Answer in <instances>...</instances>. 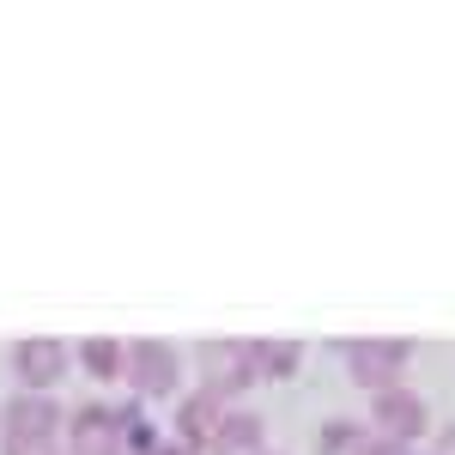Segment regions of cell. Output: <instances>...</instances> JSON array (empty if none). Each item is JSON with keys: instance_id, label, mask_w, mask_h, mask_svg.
Listing matches in <instances>:
<instances>
[{"instance_id": "8", "label": "cell", "mask_w": 455, "mask_h": 455, "mask_svg": "<svg viewBox=\"0 0 455 455\" xmlns=\"http://www.w3.org/2000/svg\"><path fill=\"white\" fill-rule=\"evenodd\" d=\"M219 425H225V407H219V395H188L182 407H176V431H182V443L188 450H212V437H219Z\"/></svg>"}, {"instance_id": "4", "label": "cell", "mask_w": 455, "mask_h": 455, "mask_svg": "<svg viewBox=\"0 0 455 455\" xmlns=\"http://www.w3.org/2000/svg\"><path fill=\"white\" fill-rule=\"evenodd\" d=\"M201 364H207V395H243L261 371H255V347L243 340H219V347H201Z\"/></svg>"}, {"instance_id": "11", "label": "cell", "mask_w": 455, "mask_h": 455, "mask_svg": "<svg viewBox=\"0 0 455 455\" xmlns=\"http://www.w3.org/2000/svg\"><path fill=\"white\" fill-rule=\"evenodd\" d=\"M79 364L92 371V377H128V347H116V340H85L79 347Z\"/></svg>"}, {"instance_id": "13", "label": "cell", "mask_w": 455, "mask_h": 455, "mask_svg": "<svg viewBox=\"0 0 455 455\" xmlns=\"http://www.w3.org/2000/svg\"><path fill=\"white\" fill-rule=\"evenodd\" d=\"M0 455H61V443L55 437H6Z\"/></svg>"}, {"instance_id": "7", "label": "cell", "mask_w": 455, "mask_h": 455, "mask_svg": "<svg viewBox=\"0 0 455 455\" xmlns=\"http://www.w3.org/2000/svg\"><path fill=\"white\" fill-rule=\"evenodd\" d=\"M61 425L68 419L49 395H12V407H6V437H55Z\"/></svg>"}, {"instance_id": "9", "label": "cell", "mask_w": 455, "mask_h": 455, "mask_svg": "<svg viewBox=\"0 0 455 455\" xmlns=\"http://www.w3.org/2000/svg\"><path fill=\"white\" fill-rule=\"evenodd\" d=\"M322 455H401L388 437H371L364 425L352 419H328L322 425Z\"/></svg>"}, {"instance_id": "6", "label": "cell", "mask_w": 455, "mask_h": 455, "mask_svg": "<svg viewBox=\"0 0 455 455\" xmlns=\"http://www.w3.org/2000/svg\"><path fill=\"white\" fill-rule=\"evenodd\" d=\"M68 431H73V455H116L122 450V413H109V407H79Z\"/></svg>"}, {"instance_id": "2", "label": "cell", "mask_w": 455, "mask_h": 455, "mask_svg": "<svg viewBox=\"0 0 455 455\" xmlns=\"http://www.w3.org/2000/svg\"><path fill=\"white\" fill-rule=\"evenodd\" d=\"M12 377L31 388V395H49V388L68 377V347H61V340H49V334L19 340V347H12Z\"/></svg>"}, {"instance_id": "3", "label": "cell", "mask_w": 455, "mask_h": 455, "mask_svg": "<svg viewBox=\"0 0 455 455\" xmlns=\"http://www.w3.org/2000/svg\"><path fill=\"white\" fill-rule=\"evenodd\" d=\"M371 425H377V437H388V443L401 450V443H413L425 425H431V413H425V401L413 395V388L395 383V388H383V395H377V407H371Z\"/></svg>"}, {"instance_id": "5", "label": "cell", "mask_w": 455, "mask_h": 455, "mask_svg": "<svg viewBox=\"0 0 455 455\" xmlns=\"http://www.w3.org/2000/svg\"><path fill=\"white\" fill-rule=\"evenodd\" d=\"M128 383L140 395H171L176 388V352L164 340H134L128 347Z\"/></svg>"}, {"instance_id": "14", "label": "cell", "mask_w": 455, "mask_h": 455, "mask_svg": "<svg viewBox=\"0 0 455 455\" xmlns=\"http://www.w3.org/2000/svg\"><path fill=\"white\" fill-rule=\"evenodd\" d=\"M437 455H455V425H443V431H437Z\"/></svg>"}, {"instance_id": "12", "label": "cell", "mask_w": 455, "mask_h": 455, "mask_svg": "<svg viewBox=\"0 0 455 455\" xmlns=\"http://www.w3.org/2000/svg\"><path fill=\"white\" fill-rule=\"evenodd\" d=\"M255 371H261V377H291V371H298V347H291V340H261V347H255Z\"/></svg>"}, {"instance_id": "10", "label": "cell", "mask_w": 455, "mask_h": 455, "mask_svg": "<svg viewBox=\"0 0 455 455\" xmlns=\"http://www.w3.org/2000/svg\"><path fill=\"white\" fill-rule=\"evenodd\" d=\"M261 443H267V425L255 413H225L219 437H212V455H261Z\"/></svg>"}, {"instance_id": "1", "label": "cell", "mask_w": 455, "mask_h": 455, "mask_svg": "<svg viewBox=\"0 0 455 455\" xmlns=\"http://www.w3.org/2000/svg\"><path fill=\"white\" fill-rule=\"evenodd\" d=\"M407 340H352L347 347V371H352V383H364V388H395V377L407 371Z\"/></svg>"}]
</instances>
